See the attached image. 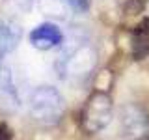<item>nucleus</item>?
I'll return each mask as SVG.
<instances>
[{
  "label": "nucleus",
  "mask_w": 149,
  "mask_h": 140,
  "mask_svg": "<svg viewBox=\"0 0 149 140\" xmlns=\"http://www.w3.org/2000/svg\"><path fill=\"white\" fill-rule=\"evenodd\" d=\"M65 112V101L54 86H39L30 95V114L37 123L52 127L60 123Z\"/></svg>",
  "instance_id": "nucleus-1"
},
{
  "label": "nucleus",
  "mask_w": 149,
  "mask_h": 140,
  "mask_svg": "<svg viewBox=\"0 0 149 140\" xmlns=\"http://www.w3.org/2000/svg\"><path fill=\"white\" fill-rule=\"evenodd\" d=\"M114 116V103H112L110 93L106 92H93L86 99V105L82 108L80 123L86 133H101L108 127Z\"/></svg>",
  "instance_id": "nucleus-2"
},
{
  "label": "nucleus",
  "mask_w": 149,
  "mask_h": 140,
  "mask_svg": "<svg viewBox=\"0 0 149 140\" xmlns=\"http://www.w3.org/2000/svg\"><path fill=\"white\" fill-rule=\"evenodd\" d=\"M95 65V50L88 45V41L84 43H74L71 49H67V52L62 54L58 62V69L62 78L67 77H78V75H88Z\"/></svg>",
  "instance_id": "nucleus-3"
},
{
  "label": "nucleus",
  "mask_w": 149,
  "mask_h": 140,
  "mask_svg": "<svg viewBox=\"0 0 149 140\" xmlns=\"http://www.w3.org/2000/svg\"><path fill=\"white\" fill-rule=\"evenodd\" d=\"M121 127L132 138L149 136V114L138 105H125L121 108Z\"/></svg>",
  "instance_id": "nucleus-4"
},
{
  "label": "nucleus",
  "mask_w": 149,
  "mask_h": 140,
  "mask_svg": "<svg viewBox=\"0 0 149 140\" xmlns=\"http://www.w3.org/2000/svg\"><path fill=\"white\" fill-rule=\"evenodd\" d=\"M62 41H63V32L54 22H43L30 32V45L39 50L54 49V47L62 45Z\"/></svg>",
  "instance_id": "nucleus-5"
},
{
  "label": "nucleus",
  "mask_w": 149,
  "mask_h": 140,
  "mask_svg": "<svg viewBox=\"0 0 149 140\" xmlns=\"http://www.w3.org/2000/svg\"><path fill=\"white\" fill-rule=\"evenodd\" d=\"M19 106H21V99H19L11 71H9L8 65L0 62V110L15 112Z\"/></svg>",
  "instance_id": "nucleus-6"
},
{
  "label": "nucleus",
  "mask_w": 149,
  "mask_h": 140,
  "mask_svg": "<svg viewBox=\"0 0 149 140\" xmlns=\"http://www.w3.org/2000/svg\"><path fill=\"white\" fill-rule=\"evenodd\" d=\"M130 54L134 60L149 56V19H143L130 34Z\"/></svg>",
  "instance_id": "nucleus-7"
},
{
  "label": "nucleus",
  "mask_w": 149,
  "mask_h": 140,
  "mask_svg": "<svg viewBox=\"0 0 149 140\" xmlns=\"http://www.w3.org/2000/svg\"><path fill=\"white\" fill-rule=\"evenodd\" d=\"M21 39V26L11 21H0V62L4 56L13 52Z\"/></svg>",
  "instance_id": "nucleus-8"
},
{
  "label": "nucleus",
  "mask_w": 149,
  "mask_h": 140,
  "mask_svg": "<svg viewBox=\"0 0 149 140\" xmlns=\"http://www.w3.org/2000/svg\"><path fill=\"white\" fill-rule=\"evenodd\" d=\"M37 8L45 13V15L50 17H58L62 19L65 15V9H67V0H36Z\"/></svg>",
  "instance_id": "nucleus-9"
},
{
  "label": "nucleus",
  "mask_w": 149,
  "mask_h": 140,
  "mask_svg": "<svg viewBox=\"0 0 149 140\" xmlns=\"http://www.w3.org/2000/svg\"><path fill=\"white\" fill-rule=\"evenodd\" d=\"M67 4L74 9V11H80V13L90 9V0H67Z\"/></svg>",
  "instance_id": "nucleus-10"
},
{
  "label": "nucleus",
  "mask_w": 149,
  "mask_h": 140,
  "mask_svg": "<svg viewBox=\"0 0 149 140\" xmlns=\"http://www.w3.org/2000/svg\"><path fill=\"white\" fill-rule=\"evenodd\" d=\"M17 4H19L22 9H32V6L36 4V0H17Z\"/></svg>",
  "instance_id": "nucleus-11"
},
{
  "label": "nucleus",
  "mask_w": 149,
  "mask_h": 140,
  "mask_svg": "<svg viewBox=\"0 0 149 140\" xmlns=\"http://www.w3.org/2000/svg\"><path fill=\"white\" fill-rule=\"evenodd\" d=\"M11 136V134L8 133V129L6 127H0V138H9Z\"/></svg>",
  "instance_id": "nucleus-12"
}]
</instances>
